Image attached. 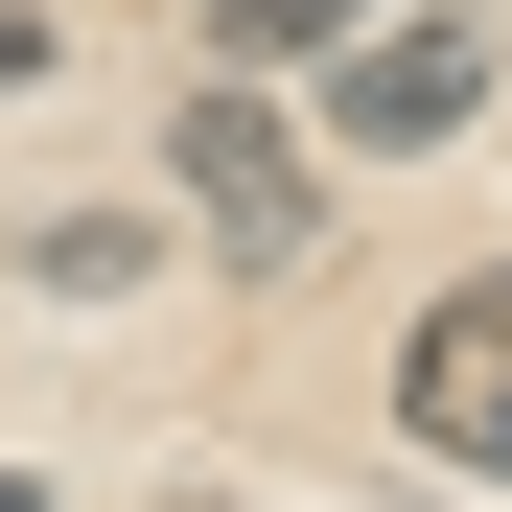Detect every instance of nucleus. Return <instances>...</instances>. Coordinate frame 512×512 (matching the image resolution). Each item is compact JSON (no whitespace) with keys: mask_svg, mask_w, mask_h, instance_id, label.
<instances>
[{"mask_svg":"<svg viewBox=\"0 0 512 512\" xmlns=\"http://www.w3.org/2000/svg\"><path fill=\"white\" fill-rule=\"evenodd\" d=\"M350 24H373V0H210V47H233V70H326Z\"/></svg>","mask_w":512,"mask_h":512,"instance_id":"20e7f679","label":"nucleus"},{"mask_svg":"<svg viewBox=\"0 0 512 512\" xmlns=\"http://www.w3.org/2000/svg\"><path fill=\"white\" fill-rule=\"evenodd\" d=\"M187 512H210V489H187Z\"/></svg>","mask_w":512,"mask_h":512,"instance_id":"0eeeda50","label":"nucleus"},{"mask_svg":"<svg viewBox=\"0 0 512 512\" xmlns=\"http://www.w3.org/2000/svg\"><path fill=\"white\" fill-rule=\"evenodd\" d=\"M466 117H489V24H373V47H326V140L419 163V140H466Z\"/></svg>","mask_w":512,"mask_h":512,"instance_id":"f257e3e1","label":"nucleus"},{"mask_svg":"<svg viewBox=\"0 0 512 512\" xmlns=\"http://www.w3.org/2000/svg\"><path fill=\"white\" fill-rule=\"evenodd\" d=\"M0 512H47V489H24V466H0Z\"/></svg>","mask_w":512,"mask_h":512,"instance_id":"423d86ee","label":"nucleus"},{"mask_svg":"<svg viewBox=\"0 0 512 512\" xmlns=\"http://www.w3.org/2000/svg\"><path fill=\"white\" fill-rule=\"evenodd\" d=\"M47 47H70V24H47V0H0V94H24V70H47Z\"/></svg>","mask_w":512,"mask_h":512,"instance_id":"39448f33","label":"nucleus"},{"mask_svg":"<svg viewBox=\"0 0 512 512\" xmlns=\"http://www.w3.org/2000/svg\"><path fill=\"white\" fill-rule=\"evenodd\" d=\"M396 419L443 466H512V280H443L419 303V350H396Z\"/></svg>","mask_w":512,"mask_h":512,"instance_id":"f03ea898","label":"nucleus"},{"mask_svg":"<svg viewBox=\"0 0 512 512\" xmlns=\"http://www.w3.org/2000/svg\"><path fill=\"white\" fill-rule=\"evenodd\" d=\"M163 163H187V210H210L233 256H303V233H326V163L256 117V94H187V140H163Z\"/></svg>","mask_w":512,"mask_h":512,"instance_id":"7ed1b4c3","label":"nucleus"}]
</instances>
